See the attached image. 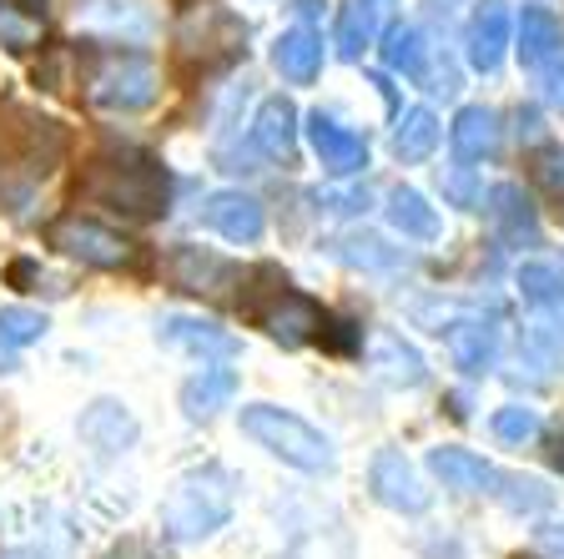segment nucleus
Returning a JSON list of instances; mask_svg holds the SVG:
<instances>
[{
	"label": "nucleus",
	"instance_id": "obj_18",
	"mask_svg": "<svg viewBox=\"0 0 564 559\" xmlns=\"http://www.w3.org/2000/svg\"><path fill=\"white\" fill-rule=\"evenodd\" d=\"M448 141H454L458 162H484V157L499 152V117L489 106H464L448 127Z\"/></svg>",
	"mask_w": 564,
	"mask_h": 559
},
{
	"label": "nucleus",
	"instance_id": "obj_15",
	"mask_svg": "<svg viewBox=\"0 0 564 559\" xmlns=\"http://www.w3.org/2000/svg\"><path fill=\"white\" fill-rule=\"evenodd\" d=\"M489 217L494 227H499V237H505L509 247H534L540 243V222H534V207L524 202V192L519 186H494L489 192Z\"/></svg>",
	"mask_w": 564,
	"mask_h": 559
},
{
	"label": "nucleus",
	"instance_id": "obj_25",
	"mask_svg": "<svg viewBox=\"0 0 564 559\" xmlns=\"http://www.w3.org/2000/svg\"><path fill=\"white\" fill-rule=\"evenodd\" d=\"M373 363L388 384H399V388L423 384V358L399 338V333H373Z\"/></svg>",
	"mask_w": 564,
	"mask_h": 559
},
{
	"label": "nucleus",
	"instance_id": "obj_4",
	"mask_svg": "<svg viewBox=\"0 0 564 559\" xmlns=\"http://www.w3.org/2000/svg\"><path fill=\"white\" fill-rule=\"evenodd\" d=\"M242 433H252L262 449L288 459L293 469H307V474H328L333 469V443L323 439L313 423H303L297 413H288V408H278V404L242 408Z\"/></svg>",
	"mask_w": 564,
	"mask_h": 559
},
{
	"label": "nucleus",
	"instance_id": "obj_41",
	"mask_svg": "<svg viewBox=\"0 0 564 559\" xmlns=\"http://www.w3.org/2000/svg\"><path fill=\"white\" fill-rule=\"evenodd\" d=\"M15 358H11V343H0V373H11Z\"/></svg>",
	"mask_w": 564,
	"mask_h": 559
},
{
	"label": "nucleus",
	"instance_id": "obj_38",
	"mask_svg": "<svg viewBox=\"0 0 564 559\" xmlns=\"http://www.w3.org/2000/svg\"><path fill=\"white\" fill-rule=\"evenodd\" d=\"M534 545H540V555L564 559V525H544L540 535H534Z\"/></svg>",
	"mask_w": 564,
	"mask_h": 559
},
{
	"label": "nucleus",
	"instance_id": "obj_24",
	"mask_svg": "<svg viewBox=\"0 0 564 559\" xmlns=\"http://www.w3.org/2000/svg\"><path fill=\"white\" fill-rule=\"evenodd\" d=\"M388 222H393L403 237H413V243H434L438 237V212L429 207L423 192H413V186H399V192L388 197Z\"/></svg>",
	"mask_w": 564,
	"mask_h": 559
},
{
	"label": "nucleus",
	"instance_id": "obj_34",
	"mask_svg": "<svg viewBox=\"0 0 564 559\" xmlns=\"http://www.w3.org/2000/svg\"><path fill=\"white\" fill-rule=\"evenodd\" d=\"M338 257L352 262V268H393V262H399V252H388L378 237H343Z\"/></svg>",
	"mask_w": 564,
	"mask_h": 559
},
{
	"label": "nucleus",
	"instance_id": "obj_43",
	"mask_svg": "<svg viewBox=\"0 0 564 559\" xmlns=\"http://www.w3.org/2000/svg\"><path fill=\"white\" fill-rule=\"evenodd\" d=\"M6 559H25V555H6Z\"/></svg>",
	"mask_w": 564,
	"mask_h": 559
},
{
	"label": "nucleus",
	"instance_id": "obj_14",
	"mask_svg": "<svg viewBox=\"0 0 564 559\" xmlns=\"http://www.w3.org/2000/svg\"><path fill=\"white\" fill-rule=\"evenodd\" d=\"M272 66H278L293 86H307L317 71H323V35L307 31V25H293V31H282L278 46H272Z\"/></svg>",
	"mask_w": 564,
	"mask_h": 559
},
{
	"label": "nucleus",
	"instance_id": "obj_22",
	"mask_svg": "<svg viewBox=\"0 0 564 559\" xmlns=\"http://www.w3.org/2000/svg\"><path fill=\"white\" fill-rule=\"evenodd\" d=\"M564 46V25L554 21L550 11H540V6H529L524 15H519V61L524 66H544V61H554Z\"/></svg>",
	"mask_w": 564,
	"mask_h": 559
},
{
	"label": "nucleus",
	"instance_id": "obj_20",
	"mask_svg": "<svg viewBox=\"0 0 564 559\" xmlns=\"http://www.w3.org/2000/svg\"><path fill=\"white\" fill-rule=\"evenodd\" d=\"M232 398H237V373L232 368H202L197 378H187V388H182L187 419H212V413H223Z\"/></svg>",
	"mask_w": 564,
	"mask_h": 559
},
{
	"label": "nucleus",
	"instance_id": "obj_17",
	"mask_svg": "<svg viewBox=\"0 0 564 559\" xmlns=\"http://www.w3.org/2000/svg\"><path fill=\"white\" fill-rule=\"evenodd\" d=\"M429 469L444 479V490H458V494H494V484H499V474L479 454H469V449H434Z\"/></svg>",
	"mask_w": 564,
	"mask_h": 559
},
{
	"label": "nucleus",
	"instance_id": "obj_13",
	"mask_svg": "<svg viewBox=\"0 0 564 559\" xmlns=\"http://www.w3.org/2000/svg\"><path fill=\"white\" fill-rule=\"evenodd\" d=\"M388 11H393V0H348L338 15V31H333V41H338V56L358 61L368 46H373L378 25L388 21Z\"/></svg>",
	"mask_w": 564,
	"mask_h": 559
},
{
	"label": "nucleus",
	"instance_id": "obj_40",
	"mask_svg": "<svg viewBox=\"0 0 564 559\" xmlns=\"http://www.w3.org/2000/svg\"><path fill=\"white\" fill-rule=\"evenodd\" d=\"M106 559H156V555H152V549H147V545H137V539H127V545H117V549H111V555H106Z\"/></svg>",
	"mask_w": 564,
	"mask_h": 559
},
{
	"label": "nucleus",
	"instance_id": "obj_5",
	"mask_svg": "<svg viewBox=\"0 0 564 559\" xmlns=\"http://www.w3.org/2000/svg\"><path fill=\"white\" fill-rule=\"evenodd\" d=\"M86 92L96 106H111V111H147L162 86H156V66L141 51H106L86 71Z\"/></svg>",
	"mask_w": 564,
	"mask_h": 559
},
{
	"label": "nucleus",
	"instance_id": "obj_7",
	"mask_svg": "<svg viewBox=\"0 0 564 559\" xmlns=\"http://www.w3.org/2000/svg\"><path fill=\"white\" fill-rule=\"evenodd\" d=\"M242 35L247 25L232 11H217V6H202L197 15H187V25L176 31V46L182 56H202L207 66H223V61L242 56Z\"/></svg>",
	"mask_w": 564,
	"mask_h": 559
},
{
	"label": "nucleus",
	"instance_id": "obj_46",
	"mask_svg": "<svg viewBox=\"0 0 564 559\" xmlns=\"http://www.w3.org/2000/svg\"><path fill=\"white\" fill-rule=\"evenodd\" d=\"M176 6H192V0H176Z\"/></svg>",
	"mask_w": 564,
	"mask_h": 559
},
{
	"label": "nucleus",
	"instance_id": "obj_9",
	"mask_svg": "<svg viewBox=\"0 0 564 559\" xmlns=\"http://www.w3.org/2000/svg\"><path fill=\"white\" fill-rule=\"evenodd\" d=\"M307 137H313V152L323 157V166H328L333 176H352L368 166V141L358 137V131L338 127L333 117H323V111L307 117Z\"/></svg>",
	"mask_w": 564,
	"mask_h": 559
},
{
	"label": "nucleus",
	"instance_id": "obj_31",
	"mask_svg": "<svg viewBox=\"0 0 564 559\" xmlns=\"http://www.w3.org/2000/svg\"><path fill=\"white\" fill-rule=\"evenodd\" d=\"M519 288H524L529 303H564V272L550 268V262H529L524 272H519Z\"/></svg>",
	"mask_w": 564,
	"mask_h": 559
},
{
	"label": "nucleus",
	"instance_id": "obj_23",
	"mask_svg": "<svg viewBox=\"0 0 564 559\" xmlns=\"http://www.w3.org/2000/svg\"><path fill=\"white\" fill-rule=\"evenodd\" d=\"M46 31V0H0V46L31 51Z\"/></svg>",
	"mask_w": 564,
	"mask_h": 559
},
{
	"label": "nucleus",
	"instance_id": "obj_16",
	"mask_svg": "<svg viewBox=\"0 0 564 559\" xmlns=\"http://www.w3.org/2000/svg\"><path fill=\"white\" fill-rule=\"evenodd\" d=\"M509 11H505V0H484L479 11H474L469 21V61L479 71H494L499 66V56H505L509 46Z\"/></svg>",
	"mask_w": 564,
	"mask_h": 559
},
{
	"label": "nucleus",
	"instance_id": "obj_21",
	"mask_svg": "<svg viewBox=\"0 0 564 559\" xmlns=\"http://www.w3.org/2000/svg\"><path fill=\"white\" fill-rule=\"evenodd\" d=\"M162 338L172 343V348H187V353H202V358H227V353H237V338L232 333H223L217 323H202V318H166L162 323Z\"/></svg>",
	"mask_w": 564,
	"mask_h": 559
},
{
	"label": "nucleus",
	"instance_id": "obj_3",
	"mask_svg": "<svg viewBox=\"0 0 564 559\" xmlns=\"http://www.w3.org/2000/svg\"><path fill=\"white\" fill-rule=\"evenodd\" d=\"M262 282H268V288H247L242 292V313L258 327H268L282 348H297V343L317 338V327H323L328 313H323L307 292H297L278 268H262Z\"/></svg>",
	"mask_w": 564,
	"mask_h": 559
},
{
	"label": "nucleus",
	"instance_id": "obj_33",
	"mask_svg": "<svg viewBox=\"0 0 564 559\" xmlns=\"http://www.w3.org/2000/svg\"><path fill=\"white\" fill-rule=\"evenodd\" d=\"M494 433H499L505 443H529L534 433H540V413L524 408V404H509V408L494 413Z\"/></svg>",
	"mask_w": 564,
	"mask_h": 559
},
{
	"label": "nucleus",
	"instance_id": "obj_30",
	"mask_svg": "<svg viewBox=\"0 0 564 559\" xmlns=\"http://www.w3.org/2000/svg\"><path fill=\"white\" fill-rule=\"evenodd\" d=\"M529 182L540 186L550 202H564V147H540L529 157Z\"/></svg>",
	"mask_w": 564,
	"mask_h": 559
},
{
	"label": "nucleus",
	"instance_id": "obj_39",
	"mask_svg": "<svg viewBox=\"0 0 564 559\" xmlns=\"http://www.w3.org/2000/svg\"><path fill=\"white\" fill-rule=\"evenodd\" d=\"M328 212H343V217H348V212H358V207H368V197L364 192H328Z\"/></svg>",
	"mask_w": 564,
	"mask_h": 559
},
{
	"label": "nucleus",
	"instance_id": "obj_26",
	"mask_svg": "<svg viewBox=\"0 0 564 559\" xmlns=\"http://www.w3.org/2000/svg\"><path fill=\"white\" fill-rule=\"evenodd\" d=\"M434 147H438V117H434V111H429V106L403 111L399 131H393V152H399L403 162H423Z\"/></svg>",
	"mask_w": 564,
	"mask_h": 559
},
{
	"label": "nucleus",
	"instance_id": "obj_6",
	"mask_svg": "<svg viewBox=\"0 0 564 559\" xmlns=\"http://www.w3.org/2000/svg\"><path fill=\"white\" fill-rule=\"evenodd\" d=\"M46 243L61 247V252H70V257H82V262H91V268H131V262H137V243H127V237L101 227V222L76 217V212L51 222Z\"/></svg>",
	"mask_w": 564,
	"mask_h": 559
},
{
	"label": "nucleus",
	"instance_id": "obj_37",
	"mask_svg": "<svg viewBox=\"0 0 564 559\" xmlns=\"http://www.w3.org/2000/svg\"><path fill=\"white\" fill-rule=\"evenodd\" d=\"M534 338L554 343V348H564V303H544L540 323H534Z\"/></svg>",
	"mask_w": 564,
	"mask_h": 559
},
{
	"label": "nucleus",
	"instance_id": "obj_32",
	"mask_svg": "<svg viewBox=\"0 0 564 559\" xmlns=\"http://www.w3.org/2000/svg\"><path fill=\"white\" fill-rule=\"evenodd\" d=\"M41 333H46V318L35 308H0V343L21 348V343H35Z\"/></svg>",
	"mask_w": 564,
	"mask_h": 559
},
{
	"label": "nucleus",
	"instance_id": "obj_8",
	"mask_svg": "<svg viewBox=\"0 0 564 559\" xmlns=\"http://www.w3.org/2000/svg\"><path fill=\"white\" fill-rule=\"evenodd\" d=\"M368 484H373L378 504H388V509H399V514H423L434 504V494L423 490L419 469H413L399 449H378L373 469H368Z\"/></svg>",
	"mask_w": 564,
	"mask_h": 559
},
{
	"label": "nucleus",
	"instance_id": "obj_35",
	"mask_svg": "<svg viewBox=\"0 0 564 559\" xmlns=\"http://www.w3.org/2000/svg\"><path fill=\"white\" fill-rule=\"evenodd\" d=\"M438 186H444V197L454 202V207H484V186L469 166H448V172L438 176Z\"/></svg>",
	"mask_w": 564,
	"mask_h": 559
},
{
	"label": "nucleus",
	"instance_id": "obj_28",
	"mask_svg": "<svg viewBox=\"0 0 564 559\" xmlns=\"http://www.w3.org/2000/svg\"><path fill=\"white\" fill-rule=\"evenodd\" d=\"M383 61L393 71H403V76H419V66L429 61V46H423V35L413 25H393L383 35Z\"/></svg>",
	"mask_w": 564,
	"mask_h": 559
},
{
	"label": "nucleus",
	"instance_id": "obj_44",
	"mask_svg": "<svg viewBox=\"0 0 564 559\" xmlns=\"http://www.w3.org/2000/svg\"><path fill=\"white\" fill-rule=\"evenodd\" d=\"M514 559H534V555H514Z\"/></svg>",
	"mask_w": 564,
	"mask_h": 559
},
{
	"label": "nucleus",
	"instance_id": "obj_2",
	"mask_svg": "<svg viewBox=\"0 0 564 559\" xmlns=\"http://www.w3.org/2000/svg\"><path fill=\"white\" fill-rule=\"evenodd\" d=\"M232 499H237V474L232 469L207 464V469H197V474H187L162 504L166 539L192 545V539L217 535V529L227 525V514H232Z\"/></svg>",
	"mask_w": 564,
	"mask_h": 559
},
{
	"label": "nucleus",
	"instance_id": "obj_10",
	"mask_svg": "<svg viewBox=\"0 0 564 559\" xmlns=\"http://www.w3.org/2000/svg\"><path fill=\"white\" fill-rule=\"evenodd\" d=\"M76 429H82V439L91 443L96 454H121V449L137 443V419H131L127 404H117V398H96Z\"/></svg>",
	"mask_w": 564,
	"mask_h": 559
},
{
	"label": "nucleus",
	"instance_id": "obj_12",
	"mask_svg": "<svg viewBox=\"0 0 564 559\" xmlns=\"http://www.w3.org/2000/svg\"><path fill=\"white\" fill-rule=\"evenodd\" d=\"M252 147L272 162H293L297 157V111L288 96H268L258 106V121H252Z\"/></svg>",
	"mask_w": 564,
	"mask_h": 559
},
{
	"label": "nucleus",
	"instance_id": "obj_45",
	"mask_svg": "<svg viewBox=\"0 0 564 559\" xmlns=\"http://www.w3.org/2000/svg\"><path fill=\"white\" fill-rule=\"evenodd\" d=\"M0 429H6V413H0Z\"/></svg>",
	"mask_w": 564,
	"mask_h": 559
},
{
	"label": "nucleus",
	"instance_id": "obj_27",
	"mask_svg": "<svg viewBox=\"0 0 564 559\" xmlns=\"http://www.w3.org/2000/svg\"><path fill=\"white\" fill-rule=\"evenodd\" d=\"M448 353H454L458 368L469 373H484L494 358V327L489 323H458L448 327Z\"/></svg>",
	"mask_w": 564,
	"mask_h": 559
},
{
	"label": "nucleus",
	"instance_id": "obj_29",
	"mask_svg": "<svg viewBox=\"0 0 564 559\" xmlns=\"http://www.w3.org/2000/svg\"><path fill=\"white\" fill-rule=\"evenodd\" d=\"M499 484H505V504L514 514H540V509H550L554 504V490H544L540 479H524V474H499Z\"/></svg>",
	"mask_w": 564,
	"mask_h": 559
},
{
	"label": "nucleus",
	"instance_id": "obj_42",
	"mask_svg": "<svg viewBox=\"0 0 564 559\" xmlns=\"http://www.w3.org/2000/svg\"><path fill=\"white\" fill-rule=\"evenodd\" d=\"M554 464H560V469H564V439H560V443H554Z\"/></svg>",
	"mask_w": 564,
	"mask_h": 559
},
{
	"label": "nucleus",
	"instance_id": "obj_1",
	"mask_svg": "<svg viewBox=\"0 0 564 559\" xmlns=\"http://www.w3.org/2000/svg\"><path fill=\"white\" fill-rule=\"evenodd\" d=\"M82 197L101 202V207L121 212V217H156L166 212L172 182L166 166L147 152H111V157H91L82 172Z\"/></svg>",
	"mask_w": 564,
	"mask_h": 559
},
{
	"label": "nucleus",
	"instance_id": "obj_36",
	"mask_svg": "<svg viewBox=\"0 0 564 559\" xmlns=\"http://www.w3.org/2000/svg\"><path fill=\"white\" fill-rule=\"evenodd\" d=\"M540 101L550 106V111H564V61H544L540 66Z\"/></svg>",
	"mask_w": 564,
	"mask_h": 559
},
{
	"label": "nucleus",
	"instance_id": "obj_19",
	"mask_svg": "<svg viewBox=\"0 0 564 559\" xmlns=\"http://www.w3.org/2000/svg\"><path fill=\"white\" fill-rule=\"evenodd\" d=\"M172 278H176V288H187V292H223L227 282H237V268L223 262V257L202 252V247H176Z\"/></svg>",
	"mask_w": 564,
	"mask_h": 559
},
{
	"label": "nucleus",
	"instance_id": "obj_11",
	"mask_svg": "<svg viewBox=\"0 0 564 559\" xmlns=\"http://www.w3.org/2000/svg\"><path fill=\"white\" fill-rule=\"evenodd\" d=\"M202 222L212 233H223L227 243H258L262 237V207L247 192H212L207 207H202Z\"/></svg>",
	"mask_w": 564,
	"mask_h": 559
}]
</instances>
